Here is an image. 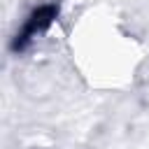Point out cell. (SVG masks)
Listing matches in <instances>:
<instances>
[{
    "label": "cell",
    "mask_w": 149,
    "mask_h": 149,
    "mask_svg": "<svg viewBox=\"0 0 149 149\" xmlns=\"http://www.w3.org/2000/svg\"><path fill=\"white\" fill-rule=\"evenodd\" d=\"M56 16H58V5H42V7H37V9H33L30 16L26 19V23L21 26V30H19L16 37H14V49H16V51L26 49V44H28L33 37H37L40 33H44Z\"/></svg>",
    "instance_id": "obj_1"
}]
</instances>
